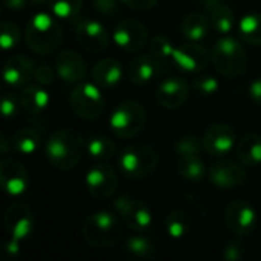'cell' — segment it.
I'll use <instances>...</instances> for the list:
<instances>
[{"label": "cell", "instance_id": "cell-1", "mask_svg": "<svg viewBox=\"0 0 261 261\" xmlns=\"http://www.w3.org/2000/svg\"><path fill=\"white\" fill-rule=\"evenodd\" d=\"M87 150L84 138L73 128H60L46 141V158L49 164L60 171L75 168Z\"/></svg>", "mask_w": 261, "mask_h": 261}, {"label": "cell", "instance_id": "cell-2", "mask_svg": "<svg viewBox=\"0 0 261 261\" xmlns=\"http://www.w3.org/2000/svg\"><path fill=\"white\" fill-rule=\"evenodd\" d=\"M83 239L96 249L116 246L122 237V222L110 211H95L89 214L81 226Z\"/></svg>", "mask_w": 261, "mask_h": 261}, {"label": "cell", "instance_id": "cell-3", "mask_svg": "<svg viewBox=\"0 0 261 261\" xmlns=\"http://www.w3.org/2000/svg\"><path fill=\"white\" fill-rule=\"evenodd\" d=\"M24 38L31 50L40 55H49L63 43V31L50 14L37 12L26 23Z\"/></svg>", "mask_w": 261, "mask_h": 261}, {"label": "cell", "instance_id": "cell-4", "mask_svg": "<svg viewBox=\"0 0 261 261\" xmlns=\"http://www.w3.org/2000/svg\"><path fill=\"white\" fill-rule=\"evenodd\" d=\"M213 63L217 72H220L223 76L236 78L246 70L248 55L239 40L232 37H225L214 44Z\"/></svg>", "mask_w": 261, "mask_h": 261}, {"label": "cell", "instance_id": "cell-5", "mask_svg": "<svg viewBox=\"0 0 261 261\" xmlns=\"http://www.w3.org/2000/svg\"><path fill=\"white\" fill-rule=\"evenodd\" d=\"M109 122L118 138L128 139L142 132L147 122V113L141 102L127 99L115 107Z\"/></svg>", "mask_w": 261, "mask_h": 261}, {"label": "cell", "instance_id": "cell-6", "mask_svg": "<svg viewBox=\"0 0 261 261\" xmlns=\"http://www.w3.org/2000/svg\"><path fill=\"white\" fill-rule=\"evenodd\" d=\"M159 164L156 150L145 144H136L124 148L119 156V168L128 179H144L150 176Z\"/></svg>", "mask_w": 261, "mask_h": 261}, {"label": "cell", "instance_id": "cell-7", "mask_svg": "<svg viewBox=\"0 0 261 261\" xmlns=\"http://www.w3.org/2000/svg\"><path fill=\"white\" fill-rule=\"evenodd\" d=\"M99 89L101 87L98 84L81 83L72 90L69 96V102L73 113L80 119L93 121L102 115L106 109V102Z\"/></svg>", "mask_w": 261, "mask_h": 261}, {"label": "cell", "instance_id": "cell-8", "mask_svg": "<svg viewBox=\"0 0 261 261\" xmlns=\"http://www.w3.org/2000/svg\"><path fill=\"white\" fill-rule=\"evenodd\" d=\"M115 210L119 213L124 225L132 231H145L150 228L153 222L150 206L141 199H135L130 196H121L113 203Z\"/></svg>", "mask_w": 261, "mask_h": 261}, {"label": "cell", "instance_id": "cell-9", "mask_svg": "<svg viewBox=\"0 0 261 261\" xmlns=\"http://www.w3.org/2000/svg\"><path fill=\"white\" fill-rule=\"evenodd\" d=\"M3 223L8 236L11 239L21 242L32 234L35 226V216L29 208V205H26L21 200H17L6 208L3 216Z\"/></svg>", "mask_w": 261, "mask_h": 261}, {"label": "cell", "instance_id": "cell-10", "mask_svg": "<svg viewBox=\"0 0 261 261\" xmlns=\"http://www.w3.org/2000/svg\"><path fill=\"white\" fill-rule=\"evenodd\" d=\"M225 222L232 234L246 237L257 228L258 216L254 206L246 200H234L225 211Z\"/></svg>", "mask_w": 261, "mask_h": 261}, {"label": "cell", "instance_id": "cell-11", "mask_svg": "<svg viewBox=\"0 0 261 261\" xmlns=\"http://www.w3.org/2000/svg\"><path fill=\"white\" fill-rule=\"evenodd\" d=\"M116 187H118V176L115 170L104 162H98L92 165L86 174V188L93 199L98 200L109 199L116 191Z\"/></svg>", "mask_w": 261, "mask_h": 261}, {"label": "cell", "instance_id": "cell-12", "mask_svg": "<svg viewBox=\"0 0 261 261\" xmlns=\"http://www.w3.org/2000/svg\"><path fill=\"white\" fill-rule=\"evenodd\" d=\"M75 38L78 44L89 52H102L107 49L110 37L104 24L93 18H83L75 24Z\"/></svg>", "mask_w": 261, "mask_h": 261}, {"label": "cell", "instance_id": "cell-13", "mask_svg": "<svg viewBox=\"0 0 261 261\" xmlns=\"http://www.w3.org/2000/svg\"><path fill=\"white\" fill-rule=\"evenodd\" d=\"M113 41L127 52H138L145 47L148 41L147 28L135 18L121 20L113 31Z\"/></svg>", "mask_w": 261, "mask_h": 261}, {"label": "cell", "instance_id": "cell-14", "mask_svg": "<svg viewBox=\"0 0 261 261\" xmlns=\"http://www.w3.org/2000/svg\"><path fill=\"white\" fill-rule=\"evenodd\" d=\"M210 63V54L208 50L200 46L197 41H188L176 47L173 64L179 67L180 70L196 73L202 72Z\"/></svg>", "mask_w": 261, "mask_h": 261}, {"label": "cell", "instance_id": "cell-15", "mask_svg": "<svg viewBox=\"0 0 261 261\" xmlns=\"http://www.w3.org/2000/svg\"><path fill=\"white\" fill-rule=\"evenodd\" d=\"M208 177L216 187L222 190H232L245 184L246 170L239 162L220 161V162H214L208 168Z\"/></svg>", "mask_w": 261, "mask_h": 261}, {"label": "cell", "instance_id": "cell-16", "mask_svg": "<svg viewBox=\"0 0 261 261\" xmlns=\"http://www.w3.org/2000/svg\"><path fill=\"white\" fill-rule=\"evenodd\" d=\"M190 95V84L180 76H170L161 81L158 87V102L164 109L176 110L182 107Z\"/></svg>", "mask_w": 261, "mask_h": 261}, {"label": "cell", "instance_id": "cell-17", "mask_svg": "<svg viewBox=\"0 0 261 261\" xmlns=\"http://www.w3.org/2000/svg\"><path fill=\"white\" fill-rule=\"evenodd\" d=\"M0 182L9 196H21L29 184L28 170L18 161L5 159L0 162Z\"/></svg>", "mask_w": 261, "mask_h": 261}, {"label": "cell", "instance_id": "cell-18", "mask_svg": "<svg viewBox=\"0 0 261 261\" xmlns=\"http://www.w3.org/2000/svg\"><path fill=\"white\" fill-rule=\"evenodd\" d=\"M55 70L58 76L69 84H80L86 78L87 69L84 58L75 50H63L57 55Z\"/></svg>", "mask_w": 261, "mask_h": 261}, {"label": "cell", "instance_id": "cell-19", "mask_svg": "<svg viewBox=\"0 0 261 261\" xmlns=\"http://www.w3.org/2000/svg\"><path fill=\"white\" fill-rule=\"evenodd\" d=\"M203 148L213 156L228 154L236 144V130L228 124L211 125L203 136Z\"/></svg>", "mask_w": 261, "mask_h": 261}, {"label": "cell", "instance_id": "cell-20", "mask_svg": "<svg viewBox=\"0 0 261 261\" xmlns=\"http://www.w3.org/2000/svg\"><path fill=\"white\" fill-rule=\"evenodd\" d=\"M34 63L24 55H12L3 64V78L12 87H24L34 78Z\"/></svg>", "mask_w": 261, "mask_h": 261}, {"label": "cell", "instance_id": "cell-21", "mask_svg": "<svg viewBox=\"0 0 261 261\" xmlns=\"http://www.w3.org/2000/svg\"><path fill=\"white\" fill-rule=\"evenodd\" d=\"M200 6L217 32L228 34L234 28V11L226 0H200Z\"/></svg>", "mask_w": 261, "mask_h": 261}, {"label": "cell", "instance_id": "cell-22", "mask_svg": "<svg viewBox=\"0 0 261 261\" xmlns=\"http://www.w3.org/2000/svg\"><path fill=\"white\" fill-rule=\"evenodd\" d=\"M92 78L101 89H112L122 80V64L112 57L102 58L93 66Z\"/></svg>", "mask_w": 261, "mask_h": 261}, {"label": "cell", "instance_id": "cell-23", "mask_svg": "<svg viewBox=\"0 0 261 261\" xmlns=\"http://www.w3.org/2000/svg\"><path fill=\"white\" fill-rule=\"evenodd\" d=\"M159 72L161 67L151 55H136L130 60L127 67L128 80L136 86H144L150 83Z\"/></svg>", "mask_w": 261, "mask_h": 261}, {"label": "cell", "instance_id": "cell-24", "mask_svg": "<svg viewBox=\"0 0 261 261\" xmlns=\"http://www.w3.org/2000/svg\"><path fill=\"white\" fill-rule=\"evenodd\" d=\"M50 96L41 86H28L20 93V104L28 115L41 116L49 107Z\"/></svg>", "mask_w": 261, "mask_h": 261}, {"label": "cell", "instance_id": "cell-25", "mask_svg": "<svg viewBox=\"0 0 261 261\" xmlns=\"http://www.w3.org/2000/svg\"><path fill=\"white\" fill-rule=\"evenodd\" d=\"M210 18L202 12L188 14L180 24V31L188 41H202L210 34Z\"/></svg>", "mask_w": 261, "mask_h": 261}, {"label": "cell", "instance_id": "cell-26", "mask_svg": "<svg viewBox=\"0 0 261 261\" xmlns=\"http://www.w3.org/2000/svg\"><path fill=\"white\" fill-rule=\"evenodd\" d=\"M122 254L130 260H150L156 255V246L144 236H133L125 239Z\"/></svg>", "mask_w": 261, "mask_h": 261}, {"label": "cell", "instance_id": "cell-27", "mask_svg": "<svg viewBox=\"0 0 261 261\" xmlns=\"http://www.w3.org/2000/svg\"><path fill=\"white\" fill-rule=\"evenodd\" d=\"M239 159L246 165L261 164V136L257 133L245 135L237 144Z\"/></svg>", "mask_w": 261, "mask_h": 261}, {"label": "cell", "instance_id": "cell-28", "mask_svg": "<svg viewBox=\"0 0 261 261\" xmlns=\"http://www.w3.org/2000/svg\"><path fill=\"white\" fill-rule=\"evenodd\" d=\"M176 168L179 176L190 182H200L208 176V168L203 164V161L199 158V154L179 158Z\"/></svg>", "mask_w": 261, "mask_h": 261}, {"label": "cell", "instance_id": "cell-29", "mask_svg": "<svg viewBox=\"0 0 261 261\" xmlns=\"http://www.w3.org/2000/svg\"><path fill=\"white\" fill-rule=\"evenodd\" d=\"M176 47L165 35H158L150 41V55L159 64L161 72L167 70L173 64Z\"/></svg>", "mask_w": 261, "mask_h": 261}, {"label": "cell", "instance_id": "cell-30", "mask_svg": "<svg viewBox=\"0 0 261 261\" xmlns=\"http://www.w3.org/2000/svg\"><path fill=\"white\" fill-rule=\"evenodd\" d=\"M40 145V133L35 128L23 127L17 130L11 139V147L21 154H32Z\"/></svg>", "mask_w": 261, "mask_h": 261}, {"label": "cell", "instance_id": "cell-31", "mask_svg": "<svg viewBox=\"0 0 261 261\" xmlns=\"http://www.w3.org/2000/svg\"><path fill=\"white\" fill-rule=\"evenodd\" d=\"M240 38L252 46H261V14H248L239 23Z\"/></svg>", "mask_w": 261, "mask_h": 261}, {"label": "cell", "instance_id": "cell-32", "mask_svg": "<svg viewBox=\"0 0 261 261\" xmlns=\"http://www.w3.org/2000/svg\"><path fill=\"white\" fill-rule=\"evenodd\" d=\"M86 147H87L89 154L98 162H104L116 154V144L104 135L92 136L87 141Z\"/></svg>", "mask_w": 261, "mask_h": 261}, {"label": "cell", "instance_id": "cell-33", "mask_svg": "<svg viewBox=\"0 0 261 261\" xmlns=\"http://www.w3.org/2000/svg\"><path fill=\"white\" fill-rule=\"evenodd\" d=\"M191 225H193L191 217L182 210L171 211L165 219V229L168 236L173 239H184L190 232Z\"/></svg>", "mask_w": 261, "mask_h": 261}, {"label": "cell", "instance_id": "cell-34", "mask_svg": "<svg viewBox=\"0 0 261 261\" xmlns=\"http://www.w3.org/2000/svg\"><path fill=\"white\" fill-rule=\"evenodd\" d=\"M49 9L60 18H73L83 6V0H47Z\"/></svg>", "mask_w": 261, "mask_h": 261}, {"label": "cell", "instance_id": "cell-35", "mask_svg": "<svg viewBox=\"0 0 261 261\" xmlns=\"http://www.w3.org/2000/svg\"><path fill=\"white\" fill-rule=\"evenodd\" d=\"M202 148H203V141H200L194 135H185V136L179 138L176 141V144H174V150H176L179 158H182V156H196V154L200 153Z\"/></svg>", "mask_w": 261, "mask_h": 261}, {"label": "cell", "instance_id": "cell-36", "mask_svg": "<svg viewBox=\"0 0 261 261\" xmlns=\"http://www.w3.org/2000/svg\"><path fill=\"white\" fill-rule=\"evenodd\" d=\"M21 38V32L18 26L12 21H3L0 26V43L5 50L14 49Z\"/></svg>", "mask_w": 261, "mask_h": 261}, {"label": "cell", "instance_id": "cell-37", "mask_svg": "<svg viewBox=\"0 0 261 261\" xmlns=\"http://www.w3.org/2000/svg\"><path fill=\"white\" fill-rule=\"evenodd\" d=\"M193 90L200 96H211L219 90V81L213 75H199L193 81Z\"/></svg>", "mask_w": 261, "mask_h": 261}, {"label": "cell", "instance_id": "cell-38", "mask_svg": "<svg viewBox=\"0 0 261 261\" xmlns=\"http://www.w3.org/2000/svg\"><path fill=\"white\" fill-rule=\"evenodd\" d=\"M246 255V246L240 239H232L223 248V258L226 261H240Z\"/></svg>", "mask_w": 261, "mask_h": 261}, {"label": "cell", "instance_id": "cell-39", "mask_svg": "<svg viewBox=\"0 0 261 261\" xmlns=\"http://www.w3.org/2000/svg\"><path fill=\"white\" fill-rule=\"evenodd\" d=\"M2 112L5 118H14L18 112V101L12 93H5L2 99Z\"/></svg>", "mask_w": 261, "mask_h": 261}, {"label": "cell", "instance_id": "cell-40", "mask_svg": "<svg viewBox=\"0 0 261 261\" xmlns=\"http://www.w3.org/2000/svg\"><path fill=\"white\" fill-rule=\"evenodd\" d=\"M34 78L40 86H47L54 81V70L47 64H40L35 67Z\"/></svg>", "mask_w": 261, "mask_h": 261}, {"label": "cell", "instance_id": "cell-41", "mask_svg": "<svg viewBox=\"0 0 261 261\" xmlns=\"http://www.w3.org/2000/svg\"><path fill=\"white\" fill-rule=\"evenodd\" d=\"M92 2H93V8L106 17H112L119 6L118 0H92Z\"/></svg>", "mask_w": 261, "mask_h": 261}, {"label": "cell", "instance_id": "cell-42", "mask_svg": "<svg viewBox=\"0 0 261 261\" xmlns=\"http://www.w3.org/2000/svg\"><path fill=\"white\" fill-rule=\"evenodd\" d=\"M121 2L136 11H148L158 5V0H121Z\"/></svg>", "mask_w": 261, "mask_h": 261}, {"label": "cell", "instance_id": "cell-43", "mask_svg": "<svg viewBox=\"0 0 261 261\" xmlns=\"http://www.w3.org/2000/svg\"><path fill=\"white\" fill-rule=\"evenodd\" d=\"M20 242L18 240H15V239H11L5 246H3V254L6 255V258H15V255L18 254V251H20V245H18Z\"/></svg>", "mask_w": 261, "mask_h": 261}, {"label": "cell", "instance_id": "cell-44", "mask_svg": "<svg viewBox=\"0 0 261 261\" xmlns=\"http://www.w3.org/2000/svg\"><path fill=\"white\" fill-rule=\"evenodd\" d=\"M249 93H251V98H252L257 104H261V76L251 84Z\"/></svg>", "mask_w": 261, "mask_h": 261}, {"label": "cell", "instance_id": "cell-45", "mask_svg": "<svg viewBox=\"0 0 261 261\" xmlns=\"http://www.w3.org/2000/svg\"><path fill=\"white\" fill-rule=\"evenodd\" d=\"M3 3L11 11H20V9H23L26 6L28 0H3Z\"/></svg>", "mask_w": 261, "mask_h": 261}, {"label": "cell", "instance_id": "cell-46", "mask_svg": "<svg viewBox=\"0 0 261 261\" xmlns=\"http://www.w3.org/2000/svg\"><path fill=\"white\" fill-rule=\"evenodd\" d=\"M0 153L2 154H6L8 153V148H6V138L2 135V148H0Z\"/></svg>", "mask_w": 261, "mask_h": 261}, {"label": "cell", "instance_id": "cell-47", "mask_svg": "<svg viewBox=\"0 0 261 261\" xmlns=\"http://www.w3.org/2000/svg\"><path fill=\"white\" fill-rule=\"evenodd\" d=\"M29 2L35 6H43L44 3H47V0H29Z\"/></svg>", "mask_w": 261, "mask_h": 261}]
</instances>
